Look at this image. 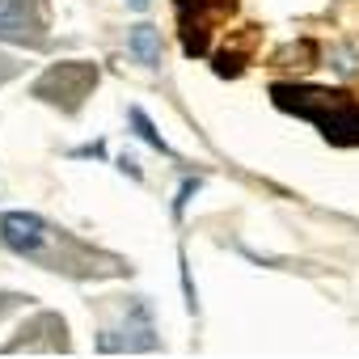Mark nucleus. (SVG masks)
Listing matches in <instances>:
<instances>
[{
	"label": "nucleus",
	"instance_id": "1",
	"mask_svg": "<svg viewBox=\"0 0 359 359\" xmlns=\"http://www.w3.org/2000/svg\"><path fill=\"white\" fill-rule=\"evenodd\" d=\"M0 245L34 258L47 245V224L39 216H30V212H9V216H0Z\"/></svg>",
	"mask_w": 359,
	"mask_h": 359
},
{
	"label": "nucleus",
	"instance_id": "2",
	"mask_svg": "<svg viewBox=\"0 0 359 359\" xmlns=\"http://www.w3.org/2000/svg\"><path fill=\"white\" fill-rule=\"evenodd\" d=\"M30 30H34V22L26 13V0H0V39L5 43H26Z\"/></svg>",
	"mask_w": 359,
	"mask_h": 359
},
{
	"label": "nucleus",
	"instance_id": "3",
	"mask_svg": "<svg viewBox=\"0 0 359 359\" xmlns=\"http://www.w3.org/2000/svg\"><path fill=\"white\" fill-rule=\"evenodd\" d=\"M127 51L140 60V64H156L161 60V30H152V26H135L131 30V39H127Z\"/></svg>",
	"mask_w": 359,
	"mask_h": 359
},
{
	"label": "nucleus",
	"instance_id": "4",
	"mask_svg": "<svg viewBox=\"0 0 359 359\" xmlns=\"http://www.w3.org/2000/svg\"><path fill=\"white\" fill-rule=\"evenodd\" d=\"M131 123H135V127H140V135H144V140H148V144H152V148H161V152H169V148H165V144H161V135H156V131H152V123H148V114H144V110H131Z\"/></svg>",
	"mask_w": 359,
	"mask_h": 359
}]
</instances>
